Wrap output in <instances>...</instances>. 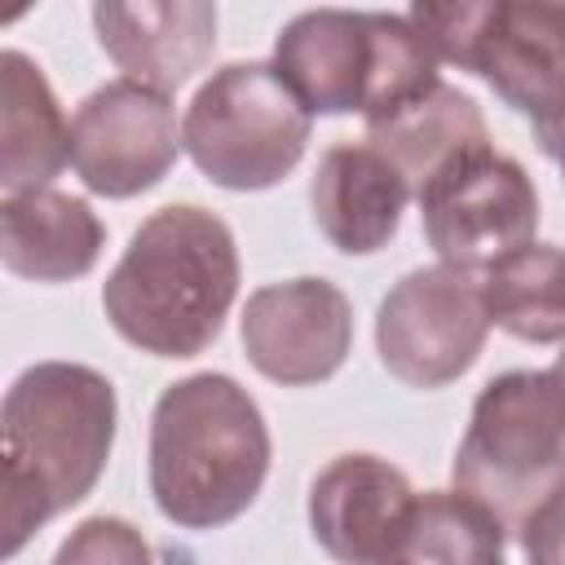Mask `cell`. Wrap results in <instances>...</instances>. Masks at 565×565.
<instances>
[{"label":"cell","mask_w":565,"mask_h":565,"mask_svg":"<svg viewBox=\"0 0 565 565\" xmlns=\"http://www.w3.org/2000/svg\"><path fill=\"white\" fill-rule=\"evenodd\" d=\"M243 349L247 362L282 388L322 384L353 349V305L327 278L269 282L247 296Z\"/></svg>","instance_id":"cell-10"},{"label":"cell","mask_w":565,"mask_h":565,"mask_svg":"<svg viewBox=\"0 0 565 565\" xmlns=\"http://www.w3.org/2000/svg\"><path fill=\"white\" fill-rule=\"evenodd\" d=\"M238 296V247L230 225L199 203L150 212L102 287L110 327L141 353H203Z\"/></svg>","instance_id":"cell-2"},{"label":"cell","mask_w":565,"mask_h":565,"mask_svg":"<svg viewBox=\"0 0 565 565\" xmlns=\"http://www.w3.org/2000/svg\"><path fill=\"white\" fill-rule=\"evenodd\" d=\"M503 525L490 508L468 499L463 490H428L415 494L402 547L393 561L402 565H503Z\"/></svg>","instance_id":"cell-19"},{"label":"cell","mask_w":565,"mask_h":565,"mask_svg":"<svg viewBox=\"0 0 565 565\" xmlns=\"http://www.w3.org/2000/svg\"><path fill=\"white\" fill-rule=\"evenodd\" d=\"M490 313L481 274L428 265L411 269L380 300L375 349L388 375L411 388H441L459 380L486 349Z\"/></svg>","instance_id":"cell-8"},{"label":"cell","mask_w":565,"mask_h":565,"mask_svg":"<svg viewBox=\"0 0 565 565\" xmlns=\"http://www.w3.org/2000/svg\"><path fill=\"white\" fill-rule=\"evenodd\" d=\"M269 477V428L256 397L199 371L168 384L150 415V494L181 530H216L252 508Z\"/></svg>","instance_id":"cell-3"},{"label":"cell","mask_w":565,"mask_h":565,"mask_svg":"<svg viewBox=\"0 0 565 565\" xmlns=\"http://www.w3.org/2000/svg\"><path fill=\"white\" fill-rule=\"evenodd\" d=\"M415 490L380 455H335L309 486V530L340 565H384L397 556Z\"/></svg>","instance_id":"cell-11"},{"label":"cell","mask_w":565,"mask_h":565,"mask_svg":"<svg viewBox=\"0 0 565 565\" xmlns=\"http://www.w3.org/2000/svg\"><path fill=\"white\" fill-rule=\"evenodd\" d=\"M97 44L124 79L154 93L181 88L216 49V4L203 0H141L93 4Z\"/></svg>","instance_id":"cell-13"},{"label":"cell","mask_w":565,"mask_h":565,"mask_svg":"<svg viewBox=\"0 0 565 565\" xmlns=\"http://www.w3.org/2000/svg\"><path fill=\"white\" fill-rule=\"evenodd\" d=\"M415 203L437 260L468 274H486L503 256L530 247L539 230V194L530 172L494 146L450 159L415 190Z\"/></svg>","instance_id":"cell-7"},{"label":"cell","mask_w":565,"mask_h":565,"mask_svg":"<svg viewBox=\"0 0 565 565\" xmlns=\"http://www.w3.org/2000/svg\"><path fill=\"white\" fill-rule=\"evenodd\" d=\"M455 490L499 516L508 534L565 486V402L547 371H503L477 402L455 450Z\"/></svg>","instance_id":"cell-4"},{"label":"cell","mask_w":565,"mask_h":565,"mask_svg":"<svg viewBox=\"0 0 565 565\" xmlns=\"http://www.w3.org/2000/svg\"><path fill=\"white\" fill-rule=\"evenodd\" d=\"M534 132H539L543 154H552V159L561 163V177H565V115H556L552 124H539Z\"/></svg>","instance_id":"cell-22"},{"label":"cell","mask_w":565,"mask_h":565,"mask_svg":"<svg viewBox=\"0 0 565 565\" xmlns=\"http://www.w3.org/2000/svg\"><path fill=\"white\" fill-rule=\"evenodd\" d=\"M406 199V177L366 141L331 146L309 185L318 230L331 238V247L349 256H371L388 247V238L402 225Z\"/></svg>","instance_id":"cell-14"},{"label":"cell","mask_w":565,"mask_h":565,"mask_svg":"<svg viewBox=\"0 0 565 565\" xmlns=\"http://www.w3.org/2000/svg\"><path fill=\"white\" fill-rule=\"evenodd\" d=\"M525 565H565V486L521 530Z\"/></svg>","instance_id":"cell-21"},{"label":"cell","mask_w":565,"mask_h":565,"mask_svg":"<svg viewBox=\"0 0 565 565\" xmlns=\"http://www.w3.org/2000/svg\"><path fill=\"white\" fill-rule=\"evenodd\" d=\"M71 163V124L44 79V71L22 53H0V190L26 194L49 190V181Z\"/></svg>","instance_id":"cell-16"},{"label":"cell","mask_w":565,"mask_h":565,"mask_svg":"<svg viewBox=\"0 0 565 565\" xmlns=\"http://www.w3.org/2000/svg\"><path fill=\"white\" fill-rule=\"evenodd\" d=\"M181 150L172 102L146 84L110 79L71 119V168L102 199H132L168 177Z\"/></svg>","instance_id":"cell-9"},{"label":"cell","mask_w":565,"mask_h":565,"mask_svg":"<svg viewBox=\"0 0 565 565\" xmlns=\"http://www.w3.org/2000/svg\"><path fill=\"white\" fill-rule=\"evenodd\" d=\"M106 247L97 212L62 190L4 194L0 203V260L31 282L84 278Z\"/></svg>","instance_id":"cell-15"},{"label":"cell","mask_w":565,"mask_h":565,"mask_svg":"<svg viewBox=\"0 0 565 565\" xmlns=\"http://www.w3.org/2000/svg\"><path fill=\"white\" fill-rule=\"evenodd\" d=\"M552 380H556V393H561V402H565V349L556 353V362H552V371H547Z\"/></svg>","instance_id":"cell-23"},{"label":"cell","mask_w":565,"mask_h":565,"mask_svg":"<svg viewBox=\"0 0 565 565\" xmlns=\"http://www.w3.org/2000/svg\"><path fill=\"white\" fill-rule=\"evenodd\" d=\"M366 146H375L406 177V185L415 194L450 159H459L477 146H490V128H486L481 106L468 93L437 84L433 93H424L419 102L397 110L393 119L366 124Z\"/></svg>","instance_id":"cell-17"},{"label":"cell","mask_w":565,"mask_h":565,"mask_svg":"<svg viewBox=\"0 0 565 565\" xmlns=\"http://www.w3.org/2000/svg\"><path fill=\"white\" fill-rule=\"evenodd\" d=\"M384 565H402V561H384Z\"/></svg>","instance_id":"cell-24"},{"label":"cell","mask_w":565,"mask_h":565,"mask_svg":"<svg viewBox=\"0 0 565 565\" xmlns=\"http://www.w3.org/2000/svg\"><path fill=\"white\" fill-rule=\"evenodd\" d=\"M411 22L441 62L481 75L534 128L565 115V0L415 4Z\"/></svg>","instance_id":"cell-5"},{"label":"cell","mask_w":565,"mask_h":565,"mask_svg":"<svg viewBox=\"0 0 565 565\" xmlns=\"http://www.w3.org/2000/svg\"><path fill=\"white\" fill-rule=\"evenodd\" d=\"M486 313L516 340L561 344L565 340V247L530 243L481 274Z\"/></svg>","instance_id":"cell-18"},{"label":"cell","mask_w":565,"mask_h":565,"mask_svg":"<svg viewBox=\"0 0 565 565\" xmlns=\"http://www.w3.org/2000/svg\"><path fill=\"white\" fill-rule=\"evenodd\" d=\"M115 415L110 380L84 362H35L13 380L0 406L4 556L93 494L115 446Z\"/></svg>","instance_id":"cell-1"},{"label":"cell","mask_w":565,"mask_h":565,"mask_svg":"<svg viewBox=\"0 0 565 565\" xmlns=\"http://www.w3.org/2000/svg\"><path fill=\"white\" fill-rule=\"evenodd\" d=\"M53 565H154L150 543L124 516H88L57 547Z\"/></svg>","instance_id":"cell-20"},{"label":"cell","mask_w":565,"mask_h":565,"mask_svg":"<svg viewBox=\"0 0 565 565\" xmlns=\"http://www.w3.org/2000/svg\"><path fill=\"white\" fill-rule=\"evenodd\" d=\"M309 128L313 115L282 84L274 62H230L190 97L181 146L212 185L269 190L300 163Z\"/></svg>","instance_id":"cell-6"},{"label":"cell","mask_w":565,"mask_h":565,"mask_svg":"<svg viewBox=\"0 0 565 565\" xmlns=\"http://www.w3.org/2000/svg\"><path fill=\"white\" fill-rule=\"evenodd\" d=\"M380 62L375 13L309 9L274 40V71L309 115H362Z\"/></svg>","instance_id":"cell-12"}]
</instances>
